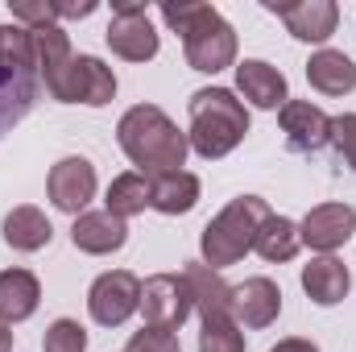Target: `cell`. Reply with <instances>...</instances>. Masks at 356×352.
Returning <instances> with one entry per match:
<instances>
[{"mask_svg": "<svg viewBox=\"0 0 356 352\" xmlns=\"http://www.w3.org/2000/svg\"><path fill=\"white\" fill-rule=\"evenodd\" d=\"M116 141L120 150L129 154L133 166H141V175H170V170H182L186 162V133L178 129L175 120L158 108V104H137L120 116L116 125Z\"/></svg>", "mask_w": 356, "mask_h": 352, "instance_id": "1", "label": "cell"}, {"mask_svg": "<svg viewBox=\"0 0 356 352\" xmlns=\"http://www.w3.org/2000/svg\"><path fill=\"white\" fill-rule=\"evenodd\" d=\"M162 21L182 38V54L191 71L216 75L236 63V29L220 17V8L186 0V4H162Z\"/></svg>", "mask_w": 356, "mask_h": 352, "instance_id": "2", "label": "cell"}, {"mask_svg": "<svg viewBox=\"0 0 356 352\" xmlns=\"http://www.w3.org/2000/svg\"><path fill=\"white\" fill-rule=\"evenodd\" d=\"M249 133V108L228 88H199L191 95V150L207 162L228 158Z\"/></svg>", "mask_w": 356, "mask_h": 352, "instance_id": "3", "label": "cell"}, {"mask_svg": "<svg viewBox=\"0 0 356 352\" xmlns=\"http://www.w3.org/2000/svg\"><path fill=\"white\" fill-rule=\"evenodd\" d=\"M269 216V203L261 195H241V199H232L216 220H207V228H203V237H199V249H203V265H211V269H224V265H236L249 249H253V241H257V232H261V224H266Z\"/></svg>", "mask_w": 356, "mask_h": 352, "instance_id": "4", "label": "cell"}, {"mask_svg": "<svg viewBox=\"0 0 356 352\" xmlns=\"http://www.w3.org/2000/svg\"><path fill=\"white\" fill-rule=\"evenodd\" d=\"M46 91L58 104H88V108H104L116 95V75L112 67H104L95 54H71V63L46 83Z\"/></svg>", "mask_w": 356, "mask_h": 352, "instance_id": "5", "label": "cell"}, {"mask_svg": "<svg viewBox=\"0 0 356 352\" xmlns=\"http://www.w3.org/2000/svg\"><path fill=\"white\" fill-rule=\"evenodd\" d=\"M112 8L116 13H112V21L104 29L112 54L124 58V63H149L158 54V33L149 25V8L145 4H133V0H120Z\"/></svg>", "mask_w": 356, "mask_h": 352, "instance_id": "6", "label": "cell"}, {"mask_svg": "<svg viewBox=\"0 0 356 352\" xmlns=\"http://www.w3.org/2000/svg\"><path fill=\"white\" fill-rule=\"evenodd\" d=\"M137 307H141V282H137V273H129V269H108V273H99V278L91 282L88 311L99 328H120Z\"/></svg>", "mask_w": 356, "mask_h": 352, "instance_id": "7", "label": "cell"}, {"mask_svg": "<svg viewBox=\"0 0 356 352\" xmlns=\"http://www.w3.org/2000/svg\"><path fill=\"white\" fill-rule=\"evenodd\" d=\"M137 311L145 315V323L178 332L182 319L195 311V298H191L186 278L182 273H154V278H145L141 282V307Z\"/></svg>", "mask_w": 356, "mask_h": 352, "instance_id": "8", "label": "cell"}, {"mask_svg": "<svg viewBox=\"0 0 356 352\" xmlns=\"http://www.w3.org/2000/svg\"><path fill=\"white\" fill-rule=\"evenodd\" d=\"M356 232V211L348 203H319L307 211V220L298 224V237L302 245H311L315 253L332 257L340 245H348Z\"/></svg>", "mask_w": 356, "mask_h": 352, "instance_id": "9", "label": "cell"}, {"mask_svg": "<svg viewBox=\"0 0 356 352\" xmlns=\"http://www.w3.org/2000/svg\"><path fill=\"white\" fill-rule=\"evenodd\" d=\"M277 120H282L286 145L294 154H315V150H323L332 141V116L323 108H315L311 99H286Z\"/></svg>", "mask_w": 356, "mask_h": 352, "instance_id": "10", "label": "cell"}, {"mask_svg": "<svg viewBox=\"0 0 356 352\" xmlns=\"http://www.w3.org/2000/svg\"><path fill=\"white\" fill-rule=\"evenodd\" d=\"M46 191L58 211L83 216V207L95 199V166L88 158H63V162H54V170L46 178Z\"/></svg>", "mask_w": 356, "mask_h": 352, "instance_id": "11", "label": "cell"}, {"mask_svg": "<svg viewBox=\"0 0 356 352\" xmlns=\"http://www.w3.org/2000/svg\"><path fill=\"white\" fill-rule=\"evenodd\" d=\"M269 13H277L286 21V29L298 42H327L340 25V8L336 0H298V4H266Z\"/></svg>", "mask_w": 356, "mask_h": 352, "instance_id": "12", "label": "cell"}, {"mask_svg": "<svg viewBox=\"0 0 356 352\" xmlns=\"http://www.w3.org/2000/svg\"><path fill=\"white\" fill-rule=\"evenodd\" d=\"M282 315V290L269 278H245L241 286H232V319L245 328H269Z\"/></svg>", "mask_w": 356, "mask_h": 352, "instance_id": "13", "label": "cell"}, {"mask_svg": "<svg viewBox=\"0 0 356 352\" xmlns=\"http://www.w3.org/2000/svg\"><path fill=\"white\" fill-rule=\"evenodd\" d=\"M236 91L253 104V108H266V112H282V104L290 99V88H286V75L277 67H269L261 58H245L236 67Z\"/></svg>", "mask_w": 356, "mask_h": 352, "instance_id": "14", "label": "cell"}, {"mask_svg": "<svg viewBox=\"0 0 356 352\" xmlns=\"http://www.w3.org/2000/svg\"><path fill=\"white\" fill-rule=\"evenodd\" d=\"M71 241H75L79 253L104 257V253H116V249L129 241V224L116 220L112 211H83V216H75V224H71Z\"/></svg>", "mask_w": 356, "mask_h": 352, "instance_id": "15", "label": "cell"}, {"mask_svg": "<svg viewBox=\"0 0 356 352\" xmlns=\"http://www.w3.org/2000/svg\"><path fill=\"white\" fill-rule=\"evenodd\" d=\"M302 290H307L311 303L336 307V303L348 298L353 273H348V265L340 262V257H315L311 265H302Z\"/></svg>", "mask_w": 356, "mask_h": 352, "instance_id": "16", "label": "cell"}, {"mask_svg": "<svg viewBox=\"0 0 356 352\" xmlns=\"http://www.w3.org/2000/svg\"><path fill=\"white\" fill-rule=\"evenodd\" d=\"M186 286H191V298H195V311L199 319H216V315H232V286L220 278V269L203 262H191L182 269Z\"/></svg>", "mask_w": 356, "mask_h": 352, "instance_id": "17", "label": "cell"}, {"mask_svg": "<svg viewBox=\"0 0 356 352\" xmlns=\"http://www.w3.org/2000/svg\"><path fill=\"white\" fill-rule=\"evenodd\" d=\"M4 245L8 249H17V253H38V249H46L50 245V237H54V228H50V220H46V211L42 207H33V203H21V207H13L8 216H4Z\"/></svg>", "mask_w": 356, "mask_h": 352, "instance_id": "18", "label": "cell"}, {"mask_svg": "<svg viewBox=\"0 0 356 352\" xmlns=\"http://www.w3.org/2000/svg\"><path fill=\"white\" fill-rule=\"evenodd\" d=\"M42 303V286L29 269H4L0 273V323H21L38 311Z\"/></svg>", "mask_w": 356, "mask_h": 352, "instance_id": "19", "label": "cell"}, {"mask_svg": "<svg viewBox=\"0 0 356 352\" xmlns=\"http://www.w3.org/2000/svg\"><path fill=\"white\" fill-rule=\"evenodd\" d=\"M199 203V178L186 170H170V175L149 178V207H158L162 216H186Z\"/></svg>", "mask_w": 356, "mask_h": 352, "instance_id": "20", "label": "cell"}, {"mask_svg": "<svg viewBox=\"0 0 356 352\" xmlns=\"http://www.w3.org/2000/svg\"><path fill=\"white\" fill-rule=\"evenodd\" d=\"M307 79L323 95H348L356 88V63L344 50H319L307 63Z\"/></svg>", "mask_w": 356, "mask_h": 352, "instance_id": "21", "label": "cell"}, {"mask_svg": "<svg viewBox=\"0 0 356 352\" xmlns=\"http://www.w3.org/2000/svg\"><path fill=\"white\" fill-rule=\"evenodd\" d=\"M33 95H38V75L33 71H13V67L0 71V133L29 112Z\"/></svg>", "mask_w": 356, "mask_h": 352, "instance_id": "22", "label": "cell"}, {"mask_svg": "<svg viewBox=\"0 0 356 352\" xmlns=\"http://www.w3.org/2000/svg\"><path fill=\"white\" fill-rule=\"evenodd\" d=\"M104 211H112L116 220H129V216H137V211H145L149 207V178L137 175V170H129V175H116L108 182V195H104Z\"/></svg>", "mask_w": 356, "mask_h": 352, "instance_id": "23", "label": "cell"}, {"mask_svg": "<svg viewBox=\"0 0 356 352\" xmlns=\"http://www.w3.org/2000/svg\"><path fill=\"white\" fill-rule=\"evenodd\" d=\"M253 249L266 257V262H290L298 249H302V237H298V224L286 220V216H269L253 241Z\"/></svg>", "mask_w": 356, "mask_h": 352, "instance_id": "24", "label": "cell"}, {"mask_svg": "<svg viewBox=\"0 0 356 352\" xmlns=\"http://www.w3.org/2000/svg\"><path fill=\"white\" fill-rule=\"evenodd\" d=\"M33 71L38 75V63H33V38L25 25H0V71Z\"/></svg>", "mask_w": 356, "mask_h": 352, "instance_id": "25", "label": "cell"}, {"mask_svg": "<svg viewBox=\"0 0 356 352\" xmlns=\"http://www.w3.org/2000/svg\"><path fill=\"white\" fill-rule=\"evenodd\" d=\"M199 352H245V332L232 315H216V319H203V332H199Z\"/></svg>", "mask_w": 356, "mask_h": 352, "instance_id": "26", "label": "cell"}, {"mask_svg": "<svg viewBox=\"0 0 356 352\" xmlns=\"http://www.w3.org/2000/svg\"><path fill=\"white\" fill-rule=\"evenodd\" d=\"M46 352H88V332L75 319H54L46 328Z\"/></svg>", "mask_w": 356, "mask_h": 352, "instance_id": "27", "label": "cell"}, {"mask_svg": "<svg viewBox=\"0 0 356 352\" xmlns=\"http://www.w3.org/2000/svg\"><path fill=\"white\" fill-rule=\"evenodd\" d=\"M13 17L25 25V29H46L58 21V4L54 0H8Z\"/></svg>", "mask_w": 356, "mask_h": 352, "instance_id": "28", "label": "cell"}, {"mask_svg": "<svg viewBox=\"0 0 356 352\" xmlns=\"http://www.w3.org/2000/svg\"><path fill=\"white\" fill-rule=\"evenodd\" d=\"M124 352H182L178 344V336L170 328H154V323H145L141 332H133V340H129V349Z\"/></svg>", "mask_w": 356, "mask_h": 352, "instance_id": "29", "label": "cell"}, {"mask_svg": "<svg viewBox=\"0 0 356 352\" xmlns=\"http://www.w3.org/2000/svg\"><path fill=\"white\" fill-rule=\"evenodd\" d=\"M332 141L340 150V158L356 170V116L344 112V116H332Z\"/></svg>", "mask_w": 356, "mask_h": 352, "instance_id": "30", "label": "cell"}, {"mask_svg": "<svg viewBox=\"0 0 356 352\" xmlns=\"http://www.w3.org/2000/svg\"><path fill=\"white\" fill-rule=\"evenodd\" d=\"M58 4V0H54ZM95 13V0H79V4H58V17H91Z\"/></svg>", "mask_w": 356, "mask_h": 352, "instance_id": "31", "label": "cell"}, {"mask_svg": "<svg viewBox=\"0 0 356 352\" xmlns=\"http://www.w3.org/2000/svg\"><path fill=\"white\" fill-rule=\"evenodd\" d=\"M269 352H319L311 340H298V336H290V340H282L277 349H269Z\"/></svg>", "mask_w": 356, "mask_h": 352, "instance_id": "32", "label": "cell"}, {"mask_svg": "<svg viewBox=\"0 0 356 352\" xmlns=\"http://www.w3.org/2000/svg\"><path fill=\"white\" fill-rule=\"evenodd\" d=\"M0 352H13V328L0 323Z\"/></svg>", "mask_w": 356, "mask_h": 352, "instance_id": "33", "label": "cell"}]
</instances>
